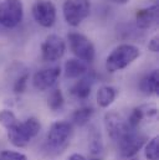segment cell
<instances>
[{"mask_svg":"<svg viewBox=\"0 0 159 160\" xmlns=\"http://www.w3.org/2000/svg\"><path fill=\"white\" fill-rule=\"evenodd\" d=\"M41 130V123L38 118L31 117L24 122H18L6 129L9 142L16 148H25Z\"/></svg>","mask_w":159,"mask_h":160,"instance_id":"cell-1","label":"cell"},{"mask_svg":"<svg viewBox=\"0 0 159 160\" xmlns=\"http://www.w3.org/2000/svg\"><path fill=\"white\" fill-rule=\"evenodd\" d=\"M141 56V50L131 43L118 45L106 60V70L110 73L124 70Z\"/></svg>","mask_w":159,"mask_h":160,"instance_id":"cell-2","label":"cell"},{"mask_svg":"<svg viewBox=\"0 0 159 160\" xmlns=\"http://www.w3.org/2000/svg\"><path fill=\"white\" fill-rule=\"evenodd\" d=\"M72 124L70 122L57 120L52 123L46 137L47 148L56 153L62 152L69 145L70 139L72 137Z\"/></svg>","mask_w":159,"mask_h":160,"instance_id":"cell-3","label":"cell"},{"mask_svg":"<svg viewBox=\"0 0 159 160\" xmlns=\"http://www.w3.org/2000/svg\"><path fill=\"white\" fill-rule=\"evenodd\" d=\"M90 11L91 4L88 0H66L62 5L65 21L72 28L81 25L82 21L88 18Z\"/></svg>","mask_w":159,"mask_h":160,"instance_id":"cell-4","label":"cell"},{"mask_svg":"<svg viewBox=\"0 0 159 160\" xmlns=\"http://www.w3.org/2000/svg\"><path fill=\"white\" fill-rule=\"evenodd\" d=\"M24 18L21 0H4L0 2V25L6 29L16 28Z\"/></svg>","mask_w":159,"mask_h":160,"instance_id":"cell-5","label":"cell"},{"mask_svg":"<svg viewBox=\"0 0 159 160\" xmlns=\"http://www.w3.org/2000/svg\"><path fill=\"white\" fill-rule=\"evenodd\" d=\"M70 50L72 53L83 62H92L96 56V50L93 43L88 38L80 32H70L67 35Z\"/></svg>","mask_w":159,"mask_h":160,"instance_id":"cell-6","label":"cell"},{"mask_svg":"<svg viewBox=\"0 0 159 160\" xmlns=\"http://www.w3.org/2000/svg\"><path fill=\"white\" fill-rule=\"evenodd\" d=\"M31 12L34 20L42 28H51L56 22V6L51 0H36Z\"/></svg>","mask_w":159,"mask_h":160,"instance_id":"cell-7","label":"cell"},{"mask_svg":"<svg viewBox=\"0 0 159 160\" xmlns=\"http://www.w3.org/2000/svg\"><path fill=\"white\" fill-rule=\"evenodd\" d=\"M105 127L111 137L112 140H115L116 143L119 142L123 137H126L129 132L134 130L132 129L128 123L127 119H124L121 114H118L117 112H107L105 114Z\"/></svg>","mask_w":159,"mask_h":160,"instance_id":"cell-8","label":"cell"},{"mask_svg":"<svg viewBox=\"0 0 159 160\" xmlns=\"http://www.w3.org/2000/svg\"><path fill=\"white\" fill-rule=\"evenodd\" d=\"M66 51V42L59 35H49L41 45V56L46 62L59 61Z\"/></svg>","mask_w":159,"mask_h":160,"instance_id":"cell-9","label":"cell"},{"mask_svg":"<svg viewBox=\"0 0 159 160\" xmlns=\"http://www.w3.org/2000/svg\"><path fill=\"white\" fill-rule=\"evenodd\" d=\"M147 137L138 133L137 129L129 132L126 137H123L119 142H117L118 150L123 158H132L134 157L146 144Z\"/></svg>","mask_w":159,"mask_h":160,"instance_id":"cell-10","label":"cell"},{"mask_svg":"<svg viewBox=\"0 0 159 160\" xmlns=\"http://www.w3.org/2000/svg\"><path fill=\"white\" fill-rule=\"evenodd\" d=\"M60 75H61V68L59 66L40 70L33 77V86L38 91H46L56 84Z\"/></svg>","mask_w":159,"mask_h":160,"instance_id":"cell-11","label":"cell"},{"mask_svg":"<svg viewBox=\"0 0 159 160\" xmlns=\"http://www.w3.org/2000/svg\"><path fill=\"white\" fill-rule=\"evenodd\" d=\"M96 81V75L93 72H86L71 88V94L79 99H86L90 97L92 86Z\"/></svg>","mask_w":159,"mask_h":160,"instance_id":"cell-12","label":"cell"},{"mask_svg":"<svg viewBox=\"0 0 159 160\" xmlns=\"http://www.w3.org/2000/svg\"><path fill=\"white\" fill-rule=\"evenodd\" d=\"M136 22L139 29H149L158 22V5H152L137 10Z\"/></svg>","mask_w":159,"mask_h":160,"instance_id":"cell-13","label":"cell"},{"mask_svg":"<svg viewBox=\"0 0 159 160\" xmlns=\"http://www.w3.org/2000/svg\"><path fill=\"white\" fill-rule=\"evenodd\" d=\"M158 113V109L156 106L153 104H144V106H139V107H136L132 113L129 114L127 123L128 125L132 128V129H137L138 125L141 124V122L146 117L151 118V117H156Z\"/></svg>","mask_w":159,"mask_h":160,"instance_id":"cell-14","label":"cell"},{"mask_svg":"<svg viewBox=\"0 0 159 160\" xmlns=\"http://www.w3.org/2000/svg\"><path fill=\"white\" fill-rule=\"evenodd\" d=\"M139 89L142 91V93L147 94V96H152V94H157L159 89V72L158 70H153L149 73H147L146 76H143V78L139 82Z\"/></svg>","mask_w":159,"mask_h":160,"instance_id":"cell-15","label":"cell"},{"mask_svg":"<svg viewBox=\"0 0 159 160\" xmlns=\"http://www.w3.org/2000/svg\"><path fill=\"white\" fill-rule=\"evenodd\" d=\"M65 77L66 78H79L82 77L86 72H88L86 62L79 58H70L65 63Z\"/></svg>","mask_w":159,"mask_h":160,"instance_id":"cell-16","label":"cell"},{"mask_svg":"<svg viewBox=\"0 0 159 160\" xmlns=\"http://www.w3.org/2000/svg\"><path fill=\"white\" fill-rule=\"evenodd\" d=\"M117 97V89L112 86H102L97 92V103L102 108L110 107Z\"/></svg>","mask_w":159,"mask_h":160,"instance_id":"cell-17","label":"cell"},{"mask_svg":"<svg viewBox=\"0 0 159 160\" xmlns=\"http://www.w3.org/2000/svg\"><path fill=\"white\" fill-rule=\"evenodd\" d=\"M93 116V108L91 107H82V108H79L74 112L72 114V122L79 125V127H83L86 125L90 119L92 118Z\"/></svg>","mask_w":159,"mask_h":160,"instance_id":"cell-18","label":"cell"},{"mask_svg":"<svg viewBox=\"0 0 159 160\" xmlns=\"http://www.w3.org/2000/svg\"><path fill=\"white\" fill-rule=\"evenodd\" d=\"M88 147H90V150H91V154L96 155V154H100L103 149V142H102V138H101V134L100 132L93 127L91 133H90V142H88Z\"/></svg>","mask_w":159,"mask_h":160,"instance_id":"cell-19","label":"cell"},{"mask_svg":"<svg viewBox=\"0 0 159 160\" xmlns=\"http://www.w3.org/2000/svg\"><path fill=\"white\" fill-rule=\"evenodd\" d=\"M64 103H65V98H64L62 91L60 88L54 89L50 93L49 98H47V106H49V108L51 111H59V109L62 108Z\"/></svg>","mask_w":159,"mask_h":160,"instance_id":"cell-20","label":"cell"},{"mask_svg":"<svg viewBox=\"0 0 159 160\" xmlns=\"http://www.w3.org/2000/svg\"><path fill=\"white\" fill-rule=\"evenodd\" d=\"M146 158L148 160H159V138L154 137L146 144Z\"/></svg>","mask_w":159,"mask_h":160,"instance_id":"cell-21","label":"cell"},{"mask_svg":"<svg viewBox=\"0 0 159 160\" xmlns=\"http://www.w3.org/2000/svg\"><path fill=\"white\" fill-rule=\"evenodd\" d=\"M19 120L16 118V116L9 111V109H4L0 112V124L5 128V129H9L10 127H13L14 124H16Z\"/></svg>","mask_w":159,"mask_h":160,"instance_id":"cell-22","label":"cell"},{"mask_svg":"<svg viewBox=\"0 0 159 160\" xmlns=\"http://www.w3.org/2000/svg\"><path fill=\"white\" fill-rule=\"evenodd\" d=\"M28 81H29V73H23L21 76H19V78H16L15 83H14V92L16 94L24 93L26 89Z\"/></svg>","mask_w":159,"mask_h":160,"instance_id":"cell-23","label":"cell"},{"mask_svg":"<svg viewBox=\"0 0 159 160\" xmlns=\"http://www.w3.org/2000/svg\"><path fill=\"white\" fill-rule=\"evenodd\" d=\"M0 160H28L26 155L20 152L14 150H3L0 153Z\"/></svg>","mask_w":159,"mask_h":160,"instance_id":"cell-24","label":"cell"},{"mask_svg":"<svg viewBox=\"0 0 159 160\" xmlns=\"http://www.w3.org/2000/svg\"><path fill=\"white\" fill-rule=\"evenodd\" d=\"M148 48L152 51V52H158L159 51V39L158 36H154V38H152L151 41H149V43H148Z\"/></svg>","mask_w":159,"mask_h":160,"instance_id":"cell-25","label":"cell"},{"mask_svg":"<svg viewBox=\"0 0 159 160\" xmlns=\"http://www.w3.org/2000/svg\"><path fill=\"white\" fill-rule=\"evenodd\" d=\"M67 160H87V159H86L83 155L75 153V154H71V155L69 157V159H67Z\"/></svg>","mask_w":159,"mask_h":160,"instance_id":"cell-26","label":"cell"},{"mask_svg":"<svg viewBox=\"0 0 159 160\" xmlns=\"http://www.w3.org/2000/svg\"><path fill=\"white\" fill-rule=\"evenodd\" d=\"M107 1H112V2H116V4H121V5H124V4L129 2V0H107Z\"/></svg>","mask_w":159,"mask_h":160,"instance_id":"cell-27","label":"cell"},{"mask_svg":"<svg viewBox=\"0 0 159 160\" xmlns=\"http://www.w3.org/2000/svg\"><path fill=\"white\" fill-rule=\"evenodd\" d=\"M131 160H137V159H131Z\"/></svg>","mask_w":159,"mask_h":160,"instance_id":"cell-28","label":"cell"}]
</instances>
